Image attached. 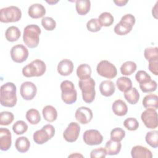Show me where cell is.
Instances as JSON below:
<instances>
[{
    "label": "cell",
    "mask_w": 158,
    "mask_h": 158,
    "mask_svg": "<svg viewBox=\"0 0 158 158\" xmlns=\"http://www.w3.org/2000/svg\"><path fill=\"white\" fill-rule=\"evenodd\" d=\"M131 155L133 158L152 157V154L151 151L147 148L140 145H137L132 148L131 150Z\"/></svg>",
    "instance_id": "cell-17"
},
{
    "label": "cell",
    "mask_w": 158,
    "mask_h": 158,
    "mask_svg": "<svg viewBox=\"0 0 158 158\" xmlns=\"http://www.w3.org/2000/svg\"><path fill=\"white\" fill-rule=\"evenodd\" d=\"M132 30V28L130 27L129 26L123 24V23L119 22L114 27V32L118 35H125L129 33Z\"/></svg>",
    "instance_id": "cell-37"
},
{
    "label": "cell",
    "mask_w": 158,
    "mask_h": 158,
    "mask_svg": "<svg viewBox=\"0 0 158 158\" xmlns=\"http://www.w3.org/2000/svg\"><path fill=\"white\" fill-rule=\"evenodd\" d=\"M120 22L133 28V27L134 26V25L135 23L136 20H135V17L133 16V15H132L131 14H127L124 15L122 17Z\"/></svg>",
    "instance_id": "cell-44"
},
{
    "label": "cell",
    "mask_w": 158,
    "mask_h": 158,
    "mask_svg": "<svg viewBox=\"0 0 158 158\" xmlns=\"http://www.w3.org/2000/svg\"><path fill=\"white\" fill-rule=\"evenodd\" d=\"M55 135V128L51 124H47L40 130L36 131L33 135V141L38 144H43L51 139Z\"/></svg>",
    "instance_id": "cell-7"
},
{
    "label": "cell",
    "mask_w": 158,
    "mask_h": 158,
    "mask_svg": "<svg viewBox=\"0 0 158 158\" xmlns=\"http://www.w3.org/2000/svg\"><path fill=\"white\" fill-rule=\"evenodd\" d=\"M143 106L145 108H152L157 109L158 108V97L156 94H149L144 96L143 99Z\"/></svg>",
    "instance_id": "cell-24"
},
{
    "label": "cell",
    "mask_w": 158,
    "mask_h": 158,
    "mask_svg": "<svg viewBox=\"0 0 158 158\" xmlns=\"http://www.w3.org/2000/svg\"><path fill=\"white\" fill-rule=\"evenodd\" d=\"M20 31L19 28L15 26H10L8 27L5 32L6 40L10 42L17 41L20 37Z\"/></svg>",
    "instance_id": "cell-25"
},
{
    "label": "cell",
    "mask_w": 158,
    "mask_h": 158,
    "mask_svg": "<svg viewBox=\"0 0 158 158\" xmlns=\"http://www.w3.org/2000/svg\"><path fill=\"white\" fill-rule=\"evenodd\" d=\"M112 109L114 114L117 116H124L128 112V107L126 103L121 99L115 101L112 104Z\"/></svg>",
    "instance_id": "cell-20"
},
{
    "label": "cell",
    "mask_w": 158,
    "mask_h": 158,
    "mask_svg": "<svg viewBox=\"0 0 158 158\" xmlns=\"http://www.w3.org/2000/svg\"><path fill=\"white\" fill-rule=\"evenodd\" d=\"M157 82L152 80L147 83H145L143 84H139V88L143 93H150V92L155 91L157 89Z\"/></svg>",
    "instance_id": "cell-38"
},
{
    "label": "cell",
    "mask_w": 158,
    "mask_h": 158,
    "mask_svg": "<svg viewBox=\"0 0 158 158\" xmlns=\"http://www.w3.org/2000/svg\"><path fill=\"white\" fill-rule=\"evenodd\" d=\"M10 56L12 60L16 63H22L28 57V50L23 44H19L14 46L10 49Z\"/></svg>",
    "instance_id": "cell-10"
},
{
    "label": "cell",
    "mask_w": 158,
    "mask_h": 158,
    "mask_svg": "<svg viewBox=\"0 0 158 158\" xmlns=\"http://www.w3.org/2000/svg\"><path fill=\"white\" fill-rule=\"evenodd\" d=\"M80 132V127L77 122L70 123L63 133L64 139L69 143H73L77 140Z\"/></svg>",
    "instance_id": "cell-12"
},
{
    "label": "cell",
    "mask_w": 158,
    "mask_h": 158,
    "mask_svg": "<svg viewBox=\"0 0 158 158\" xmlns=\"http://www.w3.org/2000/svg\"><path fill=\"white\" fill-rule=\"evenodd\" d=\"M146 142L153 148L158 147V131L157 130L148 132L145 136Z\"/></svg>",
    "instance_id": "cell-32"
},
{
    "label": "cell",
    "mask_w": 158,
    "mask_h": 158,
    "mask_svg": "<svg viewBox=\"0 0 158 158\" xmlns=\"http://www.w3.org/2000/svg\"><path fill=\"white\" fill-rule=\"evenodd\" d=\"M21 17V10L17 6H10L0 10V21L2 23L16 22Z\"/></svg>",
    "instance_id": "cell-6"
},
{
    "label": "cell",
    "mask_w": 158,
    "mask_h": 158,
    "mask_svg": "<svg viewBox=\"0 0 158 158\" xmlns=\"http://www.w3.org/2000/svg\"><path fill=\"white\" fill-rule=\"evenodd\" d=\"M73 64L72 60L65 59L59 62L57 65V72L62 76H68L70 75L73 70Z\"/></svg>",
    "instance_id": "cell-16"
},
{
    "label": "cell",
    "mask_w": 158,
    "mask_h": 158,
    "mask_svg": "<svg viewBox=\"0 0 158 158\" xmlns=\"http://www.w3.org/2000/svg\"><path fill=\"white\" fill-rule=\"evenodd\" d=\"M42 114L44 118L49 122H53L57 117V112L56 108L51 105H48L44 107L42 110Z\"/></svg>",
    "instance_id": "cell-21"
},
{
    "label": "cell",
    "mask_w": 158,
    "mask_h": 158,
    "mask_svg": "<svg viewBox=\"0 0 158 158\" xmlns=\"http://www.w3.org/2000/svg\"><path fill=\"white\" fill-rule=\"evenodd\" d=\"M41 25L45 30L48 31H52L56 28V22L52 17H45L41 20Z\"/></svg>",
    "instance_id": "cell-39"
},
{
    "label": "cell",
    "mask_w": 158,
    "mask_h": 158,
    "mask_svg": "<svg viewBox=\"0 0 158 158\" xmlns=\"http://www.w3.org/2000/svg\"><path fill=\"white\" fill-rule=\"evenodd\" d=\"M83 139L85 144L89 146L99 145L103 141L102 135L97 130H88L83 135Z\"/></svg>",
    "instance_id": "cell-11"
},
{
    "label": "cell",
    "mask_w": 158,
    "mask_h": 158,
    "mask_svg": "<svg viewBox=\"0 0 158 158\" xmlns=\"http://www.w3.org/2000/svg\"><path fill=\"white\" fill-rule=\"evenodd\" d=\"M20 92L23 99L30 101L35 97L37 93V88L33 82L25 81L21 85Z\"/></svg>",
    "instance_id": "cell-13"
},
{
    "label": "cell",
    "mask_w": 158,
    "mask_h": 158,
    "mask_svg": "<svg viewBox=\"0 0 158 158\" xmlns=\"http://www.w3.org/2000/svg\"><path fill=\"white\" fill-rule=\"evenodd\" d=\"M123 125L127 130L130 131H135L138 128L139 123L135 118L130 117L124 120Z\"/></svg>",
    "instance_id": "cell-40"
},
{
    "label": "cell",
    "mask_w": 158,
    "mask_h": 158,
    "mask_svg": "<svg viewBox=\"0 0 158 158\" xmlns=\"http://www.w3.org/2000/svg\"><path fill=\"white\" fill-rule=\"evenodd\" d=\"M61 98L67 104H72L76 102L77 93L73 83L69 80H64L60 84Z\"/></svg>",
    "instance_id": "cell-5"
},
{
    "label": "cell",
    "mask_w": 158,
    "mask_h": 158,
    "mask_svg": "<svg viewBox=\"0 0 158 158\" xmlns=\"http://www.w3.org/2000/svg\"><path fill=\"white\" fill-rule=\"evenodd\" d=\"M114 2L117 6H124L126 5V4L128 2L127 0H117V1H114Z\"/></svg>",
    "instance_id": "cell-47"
},
{
    "label": "cell",
    "mask_w": 158,
    "mask_h": 158,
    "mask_svg": "<svg viewBox=\"0 0 158 158\" xmlns=\"http://www.w3.org/2000/svg\"><path fill=\"white\" fill-rule=\"evenodd\" d=\"M28 14L32 19H40L45 15L46 9L41 4H33L28 7Z\"/></svg>",
    "instance_id": "cell-18"
},
{
    "label": "cell",
    "mask_w": 158,
    "mask_h": 158,
    "mask_svg": "<svg viewBox=\"0 0 158 158\" xmlns=\"http://www.w3.org/2000/svg\"><path fill=\"white\" fill-rule=\"evenodd\" d=\"M96 71L99 75L108 79L115 78L117 74L115 66L107 60H102L98 63Z\"/></svg>",
    "instance_id": "cell-8"
},
{
    "label": "cell",
    "mask_w": 158,
    "mask_h": 158,
    "mask_svg": "<svg viewBox=\"0 0 158 158\" xmlns=\"http://www.w3.org/2000/svg\"><path fill=\"white\" fill-rule=\"evenodd\" d=\"M104 148L106 149L107 155H117L120 152L121 150L122 144L120 142H117L110 139L106 143Z\"/></svg>",
    "instance_id": "cell-22"
},
{
    "label": "cell",
    "mask_w": 158,
    "mask_h": 158,
    "mask_svg": "<svg viewBox=\"0 0 158 158\" xmlns=\"http://www.w3.org/2000/svg\"><path fill=\"white\" fill-rule=\"evenodd\" d=\"M157 4L158 2H156V4H155V6L152 8V15L156 18L157 19Z\"/></svg>",
    "instance_id": "cell-48"
},
{
    "label": "cell",
    "mask_w": 158,
    "mask_h": 158,
    "mask_svg": "<svg viewBox=\"0 0 158 158\" xmlns=\"http://www.w3.org/2000/svg\"><path fill=\"white\" fill-rule=\"evenodd\" d=\"M16 90V86L12 82L6 83L1 86L0 102L2 106L12 107L16 105L17 101Z\"/></svg>",
    "instance_id": "cell-1"
},
{
    "label": "cell",
    "mask_w": 158,
    "mask_h": 158,
    "mask_svg": "<svg viewBox=\"0 0 158 158\" xmlns=\"http://www.w3.org/2000/svg\"><path fill=\"white\" fill-rule=\"evenodd\" d=\"M139 93L136 88H131L124 93V98L130 104H136L139 99Z\"/></svg>",
    "instance_id": "cell-28"
},
{
    "label": "cell",
    "mask_w": 158,
    "mask_h": 158,
    "mask_svg": "<svg viewBox=\"0 0 158 158\" xmlns=\"http://www.w3.org/2000/svg\"><path fill=\"white\" fill-rule=\"evenodd\" d=\"M93 112L92 110L85 106L78 107L75 114L76 120L81 124H87L90 122L93 118Z\"/></svg>",
    "instance_id": "cell-14"
},
{
    "label": "cell",
    "mask_w": 158,
    "mask_h": 158,
    "mask_svg": "<svg viewBox=\"0 0 158 158\" xmlns=\"http://www.w3.org/2000/svg\"><path fill=\"white\" fill-rule=\"evenodd\" d=\"M116 85L120 91L125 93L132 88V81L128 77H121L117 80Z\"/></svg>",
    "instance_id": "cell-29"
},
{
    "label": "cell",
    "mask_w": 158,
    "mask_h": 158,
    "mask_svg": "<svg viewBox=\"0 0 158 158\" xmlns=\"http://www.w3.org/2000/svg\"><path fill=\"white\" fill-rule=\"evenodd\" d=\"M75 8L79 15H85L90 10L91 2L89 0H77L75 2Z\"/></svg>",
    "instance_id": "cell-23"
},
{
    "label": "cell",
    "mask_w": 158,
    "mask_h": 158,
    "mask_svg": "<svg viewBox=\"0 0 158 158\" xmlns=\"http://www.w3.org/2000/svg\"><path fill=\"white\" fill-rule=\"evenodd\" d=\"M28 130L27 124L23 120L17 121L12 126V130L16 135H23Z\"/></svg>",
    "instance_id": "cell-34"
},
{
    "label": "cell",
    "mask_w": 158,
    "mask_h": 158,
    "mask_svg": "<svg viewBox=\"0 0 158 158\" xmlns=\"http://www.w3.org/2000/svg\"><path fill=\"white\" fill-rule=\"evenodd\" d=\"M125 136V131L121 128H115L110 131V139L120 142Z\"/></svg>",
    "instance_id": "cell-36"
},
{
    "label": "cell",
    "mask_w": 158,
    "mask_h": 158,
    "mask_svg": "<svg viewBox=\"0 0 158 158\" xmlns=\"http://www.w3.org/2000/svg\"><path fill=\"white\" fill-rule=\"evenodd\" d=\"M26 118L31 125H36L41 120V115L39 111L35 109H30L26 112Z\"/></svg>",
    "instance_id": "cell-30"
},
{
    "label": "cell",
    "mask_w": 158,
    "mask_h": 158,
    "mask_svg": "<svg viewBox=\"0 0 158 158\" xmlns=\"http://www.w3.org/2000/svg\"><path fill=\"white\" fill-rule=\"evenodd\" d=\"M135 79L139 84H143L151 80L150 75L144 70L138 71L135 75Z\"/></svg>",
    "instance_id": "cell-43"
},
{
    "label": "cell",
    "mask_w": 158,
    "mask_h": 158,
    "mask_svg": "<svg viewBox=\"0 0 158 158\" xmlns=\"http://www.w3.org/2000/svg\"><path fill=\"white\" fill-rule=\"evenodd\" d=\"M144 56L148 61L158 58V48L157 47L146 48L144 51Z\"/></svg>",
    "instance_id": "cell-41"
},
{
    "label": "cell",
    "mask_w": 158,
    "mask_h": 158,
    "mask_svg": "<svg viewBox=\"0 0 158 158\" xmlns=\"http://www.w3.org/2000/svg\"><path fill=\"white\" fill-rule=\"evenodd\" d=\"M87 29L91 32H97L101 30L102 26L99 23L98 19H91L86 23Z\"/></svg>",
    "instance_id": "cell-42"
},
{
    "label": "cell",
    "mask_w": 158,
    "mask_h": 158,
    "mask_svg": "<svg viewBox=\"0 0 158 158\" xmlns=\"http://www.w3.org/2000/svg\"><path fill=\"white\" fill-rule=\"evenodd\" d=\"M99 23L102 27H109L114 22L113 15L108 12H104L101 13L98 19Z\"/></svg>",
    "instance_id": "cell-33"
},
{
    "label": "cell",
    "mask_w": 158,
    "mask_h": 158,
    "mask_svg": "<svg viewBox=\"0 0 158 158\" xmlns=\"http://www.w3.org/2000/svg\"><path fill=\"white\" fill-rule=\"evenodd\" d=\"M107 155L105 148H98L94 149H93L90 153V157L91 158H104Z\"/></svg>",
    "instance_id": "cell-45"
},
{
    "label": "cell",
    "mask_w": 158,
    "mask_h": 158,
    "mask_svg": "<svg viewBox=\"0 0 158 158\" xmlns=\"http://www.w3.org/2000/svg\"><path fill=\"white\" fill-rule=\"evenodd\" d=\"M15 146L19 152L24 153L28 151L30 146V143L27 137L21 136L16 139Z\"/></svg>",
    "instance_id": "cell-27"
},
{
    "label": "cell",
    "mask_w": 158,
    "mask_h": 158,
    "mask_svg": "<svg viewBox=\"0 0 158 158\" xmlns=\"http://www.w3.org/2000/svg\"><path fill=\"white\" fill-rule=\"evenodd\" d=\"M141 118L148 128L154 130L157 127V113L156 109L147 108L142 112Z\"/></svg>",
    "instance_id": "cell-9"
},
{
    "label": "cell",
    "mask_w": 158,
    "mask_h": 158,
    "mask_svg": "<svg viewBox=\"0 0 158 158\" xmlns=\"http://www.w3.org/2000/svg\"><path fill=\"white\" fill-rule=\"evenodd\" d=\"M99 91L102 96L109 97L115 91V84L110 80H104L99 85Z\"/></svg>",
    "instance_id": "cell-19"
},
{
    "label": "cell",
    "mask_w": 158,
    "mask_h": 158,
    "mask_svg": "<svg viewBox=\"0 0 158 158\" xmlns=\"http://www.w3.org/2000/svg\"><path fill=\"white\" fill-rule=\"evenodd\" d=\"M14 119V114L8 111H3L0 114V125H9Z\"/></svg>",
    "instance_id": "cell-35"
},
{
    "label": "cell",
    "mask_w": 158,
    "mask_h": 158,
    "mask_svg": "<svg viewBox=\"0 0 158 158\" xmlns=\"http://www.w3.org/2000/svg\"><path fill=\"white\" fill-rule=\"evenodd\" d=\"M46 70V65L44 62L40 59H36L22 69V74L27 78L41 77L44 74Z\"/></svg>",
    "instance_id": "cell-4"
},
{
    "label": "cell",
    "mask_w": 158,
    "mask_h": 158,
    "mask_svg": "<svg viewBox=\"0 0 158 158\" xmlns=\"http://www.w3.org/2000/svg\"><path fill=\"white\" fill-rule=\"evenodd\" d=\"M149 70L155 75H158V58L149 61Z\"/></svg>",
    "instance_id": "cell-46"
},
{
    "label": "cell",
    "mask_w": 158,
    "mask_h": 158,
    "mask_svg": "<svg viewBox=\"0 0 158 158\" xmlns=\"http://www.w3.org/2000/svg\"><path fill=\"white\" fill-rule=\"evenodd\" d=\"M12 144L11 133L7 128H0V149L1 151H7Z\"/></svg>",
    "instance_id": "cell-15"
},
{
    "label": "cell",
    "mask_w": 158,
    "mask_h": 158,
    "mask_svg": "<svg viewBox=\"0 0 158 158\" xmlns=\"http://www.w3.org/2000/svg\"><path fill=\"white\" fill-rule=\"evenodd\" d=\"M59 2V1H46V2H48V4H51V5H52V4H56V3H57Z\"/></svg>",
    "instance_id": "cell-50"
},
{
    "label": "cell",
    "mask_w": 158,
    "mask_h": 158,
    "mask_svg": "<svg viewBox=\"0 0 158 158\" xmlns=\"http://www.w3.org/2000/svg\"><path fill=\"white\" fill-rule=\"evenodd\" d=\"M91 68L87 64H80L77 69V75L80 80H85L91 77Z\"/></svg>",
    "instance_id": "cell-26"
},
{
    "label": "cell",
    "mask_w": 158,
    "mask_h": 158,
    "mask_svg": "<svg viewBox=\"0 0 158 158\" xmlns=\"http://www.w3.org/2000/svg\"><path fill=\"white\" fill-rule=\"evenodd\" d=\"M69 157H83V156L81 154H78V153H75V154L70 155Z\"/></svg>",
    "instance_id": "cell-49"
},
{
    "label": "cell",
    "mask_w": 158,
    "mask_h": 158,
    "mask_svg": "<svg viewBox=\"0 0 158 158\" xmlns=\"http://www.w3.org/2000/svg\"><path fill=\"white\" fill-rule=\"evenodd\" d=\"M41 32V28L37 25L31 24L26 26L23 34V40L25 44L31 49L36 48L39 44Z\"/></svg>",
    "instance_id": "cell-2"
},
{
    "label": "cell",
    "mask_w": 158,
    "mask_h": 158,
    "mask_svg": "<svg viewBox=\"0 0 158 158\" xmlns=\"http://www.w3.org/2000/svg\"><path fill=\"white\" fill-rule=\"evenodd\" d=\"M95 81L92 78L80 80L78 86L82 93V98L86 103H91L95 98Z\"/></svg>",
    "instance_id": "cell-3"
},
{
    "label": "cell",
    "mask_w": 158,
    "mask_h": 158,
    "mask_svg": "<svg viewBox=\"0 0 158 158\" xmlns=\"http://www.w3.org/2000/svg\"><path fill=\"white\" fill-rule=\"evenodd\" d=\"M136 64L133 61H127L120 67V72L123 75H130L136 70Z\"/></svg>",
    "instance_id": "cell-31"
}]
</instances>
